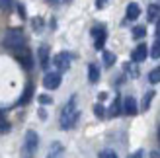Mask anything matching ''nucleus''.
I'll use <instances>...</instances> for the list:
<instances>
[{"label": "nucleus", "mask_w": 160, "mask_h": 158, "mask_svg": "<svg viewBox=\"0 0 160 158\" xmlns=\"http://www.w3.org/2000/svg\"><path fill=\"white\" fill-rule=\"evenodd\" d=\"M78 117H80V111L76 109V98H70V101L65 106V109H62V113H61V127L62 129L74 127Z\"/></svg>", "instance_id": "nucleus-1"}, {"label": "nucleus", "mask_w": 160, "mask_h": 158, "mask_svg": "<svg viewBox=\"0 0 160 158\" xmlns=\"http://www.w3.org/2000/svg\"><path fill=\"white\" fill-rule=\"evenodd\" d=\"M2 45L10 51H18L22 47H26V35L22 29H8L2 39Z\"/></svg>", "instance_id": "nucleus-2"}, {"label": "nucleus", "mask_w": 160, "mask_h": 158, "mask_svg": "<svg viewBox=\"0 0 160 158\" xmlns=\"http://www.w3.org/2000/svg\"><path fill=\"white\" fill-rule=\"evenodd\" d=\"M39 146V137L33 129H29L23 137V146H22V158H33Z\"/></svg>", "instance_id": "nucleus-3"}, {"label": "nucleus", "mask_w": 160, "mask_h": 158, "mask_svg": "<svg viewBox=\"0 0 160 158\" xmlns=\"http://www.w3.org/2000/svg\"><path fill=\"white\" fill-rule=\"evenodd\" d=\"M70 61H72V57H70V53L62 51V53H59V55H55V59H53V65H55V68H57L59 72H67V70L70 68Z\"/></svg>", "instance_id": "nucleus-4"}, {"label": "nucleus", "mask_w": 160, "mask_h": 158, "mask_svg": "<svg viewBox=\"0 0 160 158\" xmlns=\"http://www.w3.org/2000/svg\"><path fill=\"white\" fill-rule=\"evenodd\" d=\"M14 53H16V59L22 62V67H23V68H28V70H29L31 67H33V57H31V53H29L28 47H22V49L14 51Z\"/></svg>", "instance_id": "nucleus-5"}, {"label": "nucleus", "mask_w": 160, "mask_h": 158, "mask_svg": "<svg viewBox=\"0 0 160 158\" xmlns=\"http://www.w3.org/2000/svg\"><path fill=\"white\" fill-rule=\"evenodd\" d=\"M61 82H62L61 72H47L45 78H43V86L47 90H57L61 86Z\"/></svg>", "instance_id": "nucleus-6"}, {"label": "nucleus", "mask_w": 160, "mask_h": 158, "mask_svg": "<svg viewBox=\"0 0 160 158\" xmlns=\"http://www.w3.org/2000/svg\"><path fill=\"white\" fill-rule=\"evenodd\" d=\"M92 35L96 37V41H94V47H96V49H103V43H106V27H94L92 29Z\"/></svg>", "instance_id": "nucleus-7"}, {"label": "nucleus", "mask_w": 160, "mask_h": 158, "mask_svg": "<svg viewBox=\"0 0 160 158\" xmlns=\"http://www.w3.org/2000/svg\"><path fill=\"white\" fill-rule=\"evenodd\" d=\"M147 55H148L147 45H145V43H141V45L135 47V51H133V55H131V59H133L135 62H142V61L147 59Z\"/></svg>", "instance_id": "nucleus-8"}, {"label": "nucleus", "mask_w": 160, "mask_h": 158, "mask_svg": "<svg viewBox=\"0 0 160 158\" xmlns=\"http://www.w3.org/2000/svg\"><path fill=\"white\" fill-rule=\"evenodd\" d=\"M123 111H125L127 115H135V113L139 111L137 101H135L133 96H129V98H125V100H123Z\"/></svg>", "instance_id": "nucleus-9"}, {"label": "nucleus", "mask_w": 160, "mask_h": 158, "mask_svg": "<svg viewBox=\"0 0 160 158\" xmlns=\"http://www.w3.org/2000/svg\"><path fill=\"white\" fill-rule=\"evenodd\" d=\"M31 96H33V84L28 82L26 90H23V94H22V98L18 100V106H28V104H29V100H31Z\"/></svg>", "instance_id": "nucleus-10"}, {"label": "nucleus", "mask_w": 160, "mask_h": 158, "mask_svg": "<svg viewBox=\"0 0 160 158\" xmlns=\"http://www.w3.org/2000/svg\"><path fill=\"white\" fill-rule=\"evenodd\" d=\"M62 156H65V146H62L61 143H53L47 158H62Z\"/></svg>", "instance_id": "nucleus-11"}, {"label": "nucleus", "mask_w": 160, "mask_h": 158, "mask_svg": "<svg viewBox=\"0 0 160 158\" xmlns=\"http://www.w3.org/2000/svg\"><path fill=\"white\" fill-rule=\"evenodd\" d=\"M37 55H39V62H41V67L47 68V65H49V47H47V45L39 47Z\"/></svg>", "instance_id": "nucleus-12"}, {"label": "nucleus", "mask_w": 160, "mask_h": 158, "mask_svg": "<svg viewBox=\"0 0 160 158\" xmlns=\"http://www.w3.org/2000/svg\"><path fill=\"white\" fill-rule=\"evenodd\" d=\"M88 80H90L92 84H96L100 80V68H98V65H88Z\"/></svg>", "instance_id": "nucleus-13"}, {"label": "nucleus", "mask_w": 160, "mask_h": 158, "mask_svg": "<svg viewBox=\"0 0 160 158\" xmlns=\"http://www.w3.org/2000/svg\"><path fill=\"white\" fill-rule=\"evenodd\" d=\"M141 16V8H139V4H129L127 6V20H137Z\"/></svg>", "instance_id": "nucleus-14"}, {"label": "nucleus", "mask_w": 160, "mask_h": 158, "mask_svg": "<svg viewBox=\"0 0 160 158\" xmlns=\"http://www.w3.org/2000/svg\"><path fill=\"white\" fill-rule=\"evenodd\" d=\"M148 82H150V84H158V82H160V67H156V68L150 70V74H148Z\"/></svg>", "instance_id": "nucleus-15"}, {"label": "nucleus", "mask_w": 160, "mask_h": 158, "mask_svg": "<svg viewBox=\"0 0 160 158\" xmlns=\"http://www.w3.org/2000/svg\"><path fill=\"white\" fill-rule=\"evenodd\" d=\"M119 113H121V100L115 98L113 106H111V109H109V115H111V117H115V115H119Z\"/></svg>", "instance_id": "nucleus-16"}, {"label": "nucleus", "mask_w": 160, "mask_h": 158, "mask_svg": "<svg viewBox=\"0 0 160 158\" xmlns=\"http://www.w3.org/2000/svg\"><path fill=\"white\" fill-rule=\"evenodd\" d=\"M152 98H154V90H150V92H147L145 94V98H142V109H148L150 107V101H152Z\"/></svg>", "instance_id": "nucleus-17"}, {"label": "nucleus", "mask_w": 160, "mask_h": 158, "mask_svg": "<svg viewBox=\"0 0 160 158\" xmlns=\"http://www.w3.org/2000/svg\"><path fill=\"white\" fill-rule=\"evenodd\" d=\"M113 62H115V55L109 53V51H103V65H106V67H111Z\"/></svg>", "instance_id": "nucleus-18"}, {"label": "nucleus", "mask_w": 160, "mask_h": 158, "mask_svg": "<svg viewBox=\"0 0 160 158\" xmlns=\"http://www.w3.org/2000/svg\"><path fill=\"white\" fill-rule=\"evenodd\" d=\"M150 57H152V59H160V39L154 41L152 49H150Z\"/></svg>", "instance_id": "nucleus-19"}, {"label": "nucleus", "mask_w": 160, "mask_h": 158, "mask_svg": "<svg viewBox=\"0 0 160 158\" xmlns=\"http://www.w3.org/2000/svg\"><path fill=\"white\" fill-rule=\"evenodd\" d=\"M8 131H10V123H8L4 119V115L0 113V135H2V133H8Z\"/></svg>", "instance_id": "nucleus-20"}, {"label": "nucleus", "mask_w": 160, "mask_h": 158, "mask_svg": "<svg viewBox=\"0 0 160 158\" xmlns=\"http://www.w3.org/2000/svg\"><path fill=\"white\" fill-rule=\"evenodd\" d=\"M158 12H160V10H158V6L152 4V6L148 8V20H150V22H154V20L158 18Z\"/></svg>", "instance_id": "nucleus-21"}, {"label": "nucleus", "mask_w": 160, "mask_h": 158, "mask_svg": "<svg viewBox=\"0 0 160 158\" xmlns=\"http://www.w3.org/2000/svg\"><path fill=\"white\" fill-rule=\"evenodd\" d=\"M145 33H147V29H145V26H137L133 29V37H137V39H141V37H145Z\"/></svg>", "instance_id": "nucleus-22"}, {"label": "nucleus", "mask_w": 160, "mask_h": 158, "mask_svg": "<svg viewBox=\"0 0 160 158\" xmlns=\"http://www.w3.org/2000/svg\"><path fill=\"white\" fill-rule=\"evenodd\" d=\"M98 158H119V156L115 154V151H102L98 154Z\"/></svg>", "instance_id": "nucleus-23"}, {"label": "nucleus", "mask_w": 160, "mask_h": 158, "mask_svg": "<svg viewBox=\"0 0 160 158\" xmlns=\"http://www.w3.org/2000/svg\"><path fill=\"white\" fill-rule=\"evenodd\" d=\"M39 104L49 106V104H53V98H51V96H47V94H41V96H39Z\"/></svg>", "instance_id": "nucleus-24"}, {"label": "nucleus", "mask_w": 160, "mask_h": 158, "mask_svg": "<svg viewBox=\"0 0 160 158\" xmlns=\"http://www.w3.org/2000/svg\"><path fill=\"white\" fill-rule=\"evenodd\" d=\"M94 113L98 115V117H103V115H106V109H103L102 104H96V106H94Z\"/></svg>", "instance_id": "nucleus-25"}, {"label": "nucleus", "mask_w": 160, "mask_h": 158, "mask_svg": "<svg viewBox=\"0 0 160 158\" xmlns=\"http://www.w3.org/2000/svg\"><path fill=\"white\" fill-rule=\"evenodd\" d=\"M12 4V0H0V10H8Z\"/></svg>", "instance_id": "nucleus-26"}, {"label": "nucleus", "mask_w": 160, "mask_h": 158, "mask_svg": "<svg viewBox=\"0 0 160 158\" xmlns=\"http://www.w3.org/2000/svg\"><path fill=\"white\" fill-rule=\"evenodd\" d=\"M106 2H108V0H96V8H98V10H102V8L106 6Z\"/></svg>", "instance_id": "nucleus-27"}, {"label": "nucleus", "mask_w": 160, "mask_h": 158, "mask_svg": "<svg viewBox=\"0 0 160 158\" xmlns=\"http://www.w3.org/2000/svg\"><path fill=\"white\" fill-rule=\"evenodd\" d=\"M18 14L22 16V18H26V10H23V6H22V4L18 6Z\"/></svg>", "instance_id": "nucleus-28"}, {"label": "nucleus", "mask_w": 160, "mask_h": 158, "mask_svg": "<svg viewBox=\"0 0 160 158\" xmlns=\"http://www.w3.org/2000/svg\"><path fill=\"white\" fill-rule=\"evenodd\" d=\"M33 27H35V29L41 27V20H39V18H35V20H33Z\"/></svg>", "instance_id": "nucleus-29"}, {"label": "nucleus", "mask_w": 160, "mask_h": 158, "mask_svg": "<svg viewBox=\"0 0 160 158\" xmlns=\"http://www.w3.org/2000/svg\"><path fill=\"white\" fill-rule=\"evenodd\" d=\"M39 117H41V119H45V117H47V113H45V109H39Z\"/></svg>", "instance_id": "nucleus-30"}, {"label": "nucleus", "mask_w": 160, "mask_h": 158, "mask_svg": "<svg viewBox=\"0 0 160 158\" xmlns=\"http://www.w3.org/2000/svg\"><path fill=\"white\" fill-rule=\"evenodd\" d=\"M131 158H142V152H141V151H139V152H135Z\"/></svg>", "instance_id": "nucleus-31"}, {"label": "nucleus", "mask_w": 160, "mask_h": 158, "mask_svg": "<svg viewBox=\"0 0 160 158\" xmlns=\"http://www.w3.org/2000/svg\"><path fill=\"white\" fill-rule=\"evenodd\" d=\"M156 35H158V39H160V20H158V26H156Z\"/></svg>", "instance_id": "nucleus-32"}, {"label": "nucleus", "mask_w": 160, "mask_h": 158, "mask_svg": "<svg viewBox=\"0 0 160 158\" xmlns=\"http://www.w3.org/2000/svg\"><path fill=\"white\" fill-rule=\"evenodd\" d=\"M158 139H160V129H158Z\"/></svg>", "instance_id": "nucleus-33"}]
</instances>
